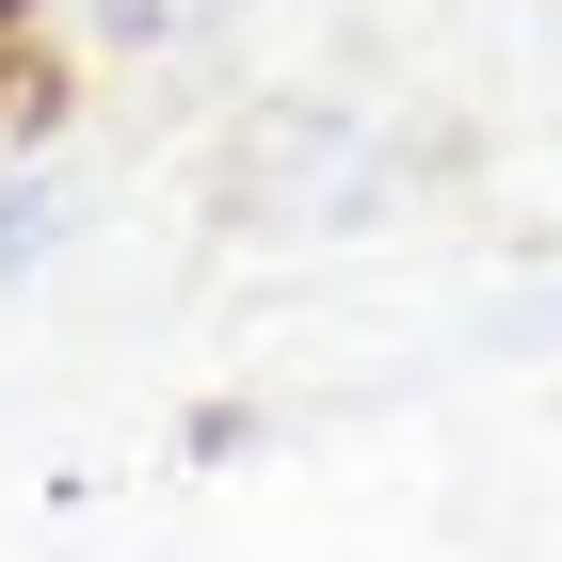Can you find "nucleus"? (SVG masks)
<instances>
[{"label":"nucleus","instance_id":"f257e3e1","mask_svg":"<svg viewBox=\"0 0 562 562\" xmlns=\"http://www.w3.org/2000/svg\"><path fill=\"white\" fill-rule=\"evenodd\" d=\"M33 258H48V177L16 161V130H0V290H16Z\"/></svg>","mask_w":562,"mask_h":562}]
</instances>
